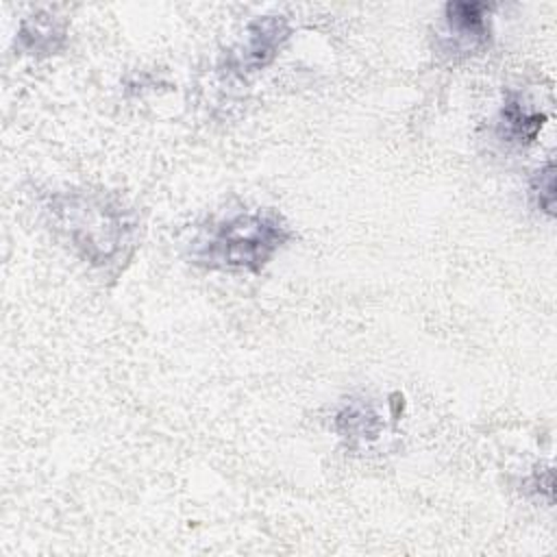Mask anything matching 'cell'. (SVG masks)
<instances>
[{
    "mask_svg": "<svg viewBox=\"0 0 557 557\" xmlns=\"http://www.w3.org/2000/svg\"><path fill=\"white\" fill-rule=\"evenodd\" d=\"M67 41V22L50 11H37L22 20L15 46L30 57H50Z\"/></svg>",
    "mask_w": 557,
    "mask_h": 557,
    "instance_id": "cell-6",
    "label": "cell"
},
{
    "mask_svg": "<svg viewBox=\"0 0 557 557\" xmlns=\"http://www.w3.org/2000/svg\"><path fill=\"white\" fill-rule=\"evenodd\" d=\"M492 4L485 2H448L444 7V33L440 48L448 57H470L490 46Z\"/></svg>",
    "mask_w": 557,
    "mask_h": 557,
    "instance_id": "cell-4",
    "label": "cell"
},
{
    "mask_svg": "<svg viewBox=\"0 0 557 557\" xmlns=\"http://www.w3.org/2000/svg\"><path fill=\"white\" fill-rule=\"evenodd\" d=\"M529 194L537 209L546 215L555 213V163L546 161L537 172H533L529 183Z\"/></svg>",
    "mask_w": 557,
    "mask_h": 557,
    "instance_id": "cell-8",
    "label": "cell"
},
{
    "mask_svg": "<svg viewBox=\"0 0 557 557\" xmlns=\"http://www.w3.org/2000/svg\"><path fill=\"white\" fill-rule=\"evenodd\" d=\"M287 222L270 211H244L202 228L187 250L194 265L207 270L259 272L289 242Z\"/></svg>",
    "mask_w": 557,
    "mask_h": 557,
    "instance_id": "cell-2",
    "label": "cell"
},
{
    "mask_svg": "<svg viewBox=\"0 0 557 557\" xmlns=\"http://www.w3.org/2000/svg\"><path fill=\"white\" fill-rule=\"evenodd\" d=\"M335 431L350 444L374 442L383 431V420L376 409L363 398H350L335 413Z\"/></svg>",
    "mask_w": 557,
    "mask_h": 557,
    "instance_id": "cell-7",
    "label": "cell"
},
{
    "mask_svg": "<svg viewBox=\"0 0 557 557\" xmlns=\"http://www.w3.org/2000/svg\"><path fill=\"white\" fill-rule=\"evenodd\" d=\"M289 35L292 26L283 15L255 17L246 26L244 39L228 50L224 59L226 72L235 76H248L263 70L276 59Z\"/></svg>",
    "mask_w": 557,
    "mask_h": 557,
    "instance_id": "cell-3",
    "label": "cell"
},
{
    "mask_svg": "<svg viewBox=\"0 0 557 557\" xmlns=\"http://www.w3.org/2000/svg\"><path fill=\"white\" fill-rule=\"evenodd\" d=\"M48 211L70 246L91 265L109 268L131 257L139 220L122 200L98 191H59Z\"/></svg>",
    "mask_w": 557,
    "mask_h": 557,
    "instance_id": "cell-1",
    "label": "cell"
},
{
    "mask_svg": "<svg viewBox=\"0 0 557 557\" xmlns=\"http://www.w3.org/2000/svg\"><path fill=\"white\" fill-rule=\"evenodd\" d=\"M544 122L546 113L533 109L520 91L509 89L496 117V135L511 146H529L537 139Z\"/></svg>",
    "mask_w": 557,
    "mask_h": 557,
    "instance_id": "cell-5",
    "label": "cell"
}]
</instances>
